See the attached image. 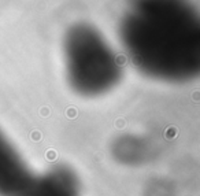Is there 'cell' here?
Masks as SVG:
<instances>
[{"instance_id":"obj_1","label":"cell","mask_w":200,"mask_h":196,"mask_svg":"<svg viewBox=\"0 0 200 196\" xmlns=\"http://www.w3.org/2000/svg\"><path fill=\"white\" fill-rule=\"evenodd\" d=\"M121 39L144 73L188 80L199 69V14L189 0H126Z\"/></svg>"},{"instance_id":"obj_2","label":"cell","mask_w":200,"mask_h":196,"mask_svg":"<svg viewBox=\"0 0 200 196\" xmlns=\"http://www.w3.org/2000/svg\"><path fill=\"white\" fill-rule=\"evenodd\" d=\"M65 53L69 77L78 92L103 93L118 81L119 65L115 53L89 25L78 23L67 32Z\"/></svg>"}]
</instances>
